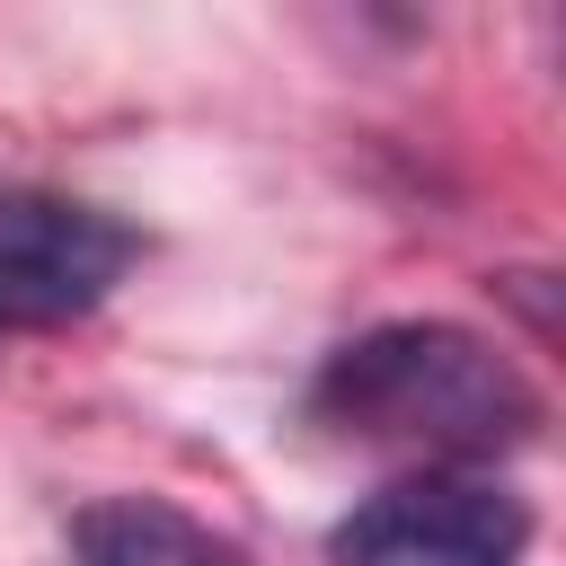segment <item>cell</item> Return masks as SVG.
<instances>
[{
	"mask_svg": "<svg viewBox=\"0 0 566 566\" xmlns=\"http://www.w3.org/2000/svg\"><path fill=\"white\" fill-rule=\"evenodd\" d=\"M310 416L354 442L416 451L424 469H478L495 451H522L548 407L495 336L460 318H389L318 363Z\"/></svg>",
	"mask_w": 566,
	"mask_h": 566,
	"instance_id": "1",
	"label": "cell"
},
{
	"mask_svg": "<svg viewBox=\"0 0 566 566\" xmlns=\"http://www.w3.org/2000/svg\"><path fill=\"white\" fill-rule=\"evenodd\" d=\"M142 256V230L62 186H0V336L88 318Z\"/></svg>",
	"mask_w": 566,
	"mask_h": 566,
	"instance_id": "2",
	"label": "cell"
},
{
	"mask_svg": "<svg viewBox=\"0 0 566 566\" xmlns=\"http://www.w3.org/2000/svg\"><path fill=\"white\" fill-rule=\"evenodd\" d=\"M522 548L531 504L495 469H416L327 531L336 566H522Z\"/></svg>",
	"mask_w": 566,
	"mask_h": 566,
	"instance_id": "3",
	"label": "cell"
},
{
	"mask_svg": "<svg viewBox=\"0 0 566 566\" xmlns=\"http://www.w3.org/2000/svg\"><path fill=\"white\" fill-rule=\"evenodd\" d=\"M71 548H80V566H256L230 531L195 522L168 495H97V504H80Z\"/></svg>",
	"mask_w": 566,
	"mask_h": 566,
	"instance_id": "4",
	"label": "cell"
}]
</instances>
